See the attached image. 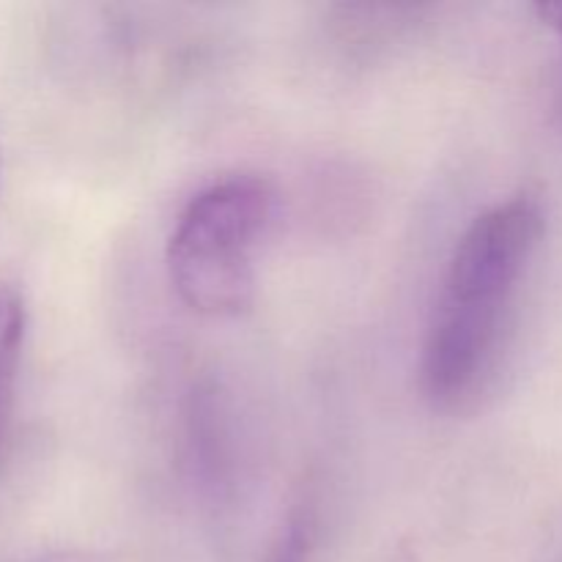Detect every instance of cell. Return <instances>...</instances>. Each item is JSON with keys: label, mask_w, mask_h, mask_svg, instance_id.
<instances>
[{"label": "cell", "mask_w": 562, "mask_h": 562, "mask_svg": "<svg viewBox=\"0 0 562 562\" xmlns=\"http://www.w3.org/2000/svg\"><path fill=\"white\" fill-rule=\"evenodd\" d=\"M538 14L547 20V25H552L554 31L560 33L562 38V3H547V5H538Z\"/></svg>", "instance_id": "obj_5"}, {"label": "cell", "mask_w": 562, "mask_h": 562, "mask_svg": "<svg viewBox=\"0 0 562 562\" xmlns=\"http://www.w3.org/2000/svg\"><path fill=\"white\" fill-rule=\"evenodd\" d=\"M541 236L543 212L532 198H510L483 212L456 245L439 305L505 322Z\"/></svg>", "instance_id": "obj_2"}, {"label": "cell", "mask_w": 562, "mask_h": 562, "mask_svg": "<svg viewBox=\"0 0 562 562\" xmlns=\"http://www.w3.org/2000/svg\"><path fill=\"white\" fill-rule=\"evenodd\" d=\"M274 214L269 184L247 176L198 192L168 239L176 294L203 316H239L256 300V250Z\"/></svg>", "instance_id": "obj_1"}, {"label": "cell", "mask_w": 562, "mask_h": 562, "mask_svg": "<svg viewBox=\"0 0 562 562\" xmlns=\"http://www.w3.org/2000/svg\"><path fill=\"white\" fill-rule=\"evenodd\" d=\"M313 536H316V525H313L311 505H300L291 514L289 525H285L283 536H280L278 547H274L269 562H307L313 552Z\"/></svg>", "instance_id": "obj_4"}, {"label": "cell", "mask_w": 562, "mask_h": 562, "mask_svg": "<svg viewBox=\"0 0 562 562\" xmlns=\"http://www.w3.org/2000/svg\"><path fill=\"white\" fill-rule=\"evenodd\" d=\"M22 338H25V302L20 291L0 283V442L9 417L11 384L20 366Z\"/></svg>", "instance_id": "obj_3"}, {"label": "cell", "mask_w": 562, "mask_h": 562, "mask_svg": "<svg viewBox=\"0 0 562 562\" xmlns=\"http://www.w3.org/2000/svg\"><path fill=\"white\" fill-rule=\"evenodd\" d=\"M390 562H417V560H415V554H409V552H404V549H401V552H395V558Z\"/></svg>", "instance_id": "obj_6"}]
</instances>
